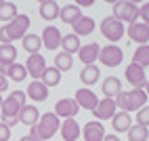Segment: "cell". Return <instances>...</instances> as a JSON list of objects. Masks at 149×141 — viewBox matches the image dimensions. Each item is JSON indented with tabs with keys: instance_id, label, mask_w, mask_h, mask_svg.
Listing matches in <instances>:
<instances>
[{
	"instance_id": "8d00e7d4",
	"label": "cell",
	"mask_w": 149,
	"mask_h": 141,
	"mask_svg": "<svg viewBox=\"0 0 149 141\" xmlns=\"http://www.w3.org/2000/svg\"><path fill=\"white\" fill-rule=\"evenodd\" d=\"M8 139H11V128L0 122V141H8Z\"/></svg>"
},
{
	"instance_id": "4fadbf2b",
	"label": "cell",
	"mask_w": 149,
	"mask_h": 141,
	"mask_svg": "<svg viewBox=\"0 0 149 141\" xmlns=\"http://www.w3.org/2000/svg\"><path fill=\"white\" fill-rule=\"evenodd\" d=\"M105 128L103 124L99 122V120H91V122H86L84 128H82V137L84 141H103L105 139Z\"/></svg>"
},
{
	"instance_id": "7a4b0ae2",
	"label": "cell",
	"mask_w": 149,
	"mask_h": 141,
	"mask_svg": "<svg viewBox=\"0 0 149 141\" xmlns=\"http://www.w3.org/2000/svg\"><path fill=\"white\" fill-rule=\"evenodd\" d=\"M29 17L27 15H17L11 23H4L0 27V42L2 44H13L15 40H23L25 32L29 29Z\"/></svg>"
},
{
	"instance_id": "7402d4cb",
	"label": "cell",
	"mask_w": 149,
	"mask_h": 141,
	"mask_svg": "<svg viewBox=\"0 0 149 141\" xmlns=\"http://www.w3.org/2000/svg\"><path fill=\"white\" fill-rule=\"evenodd\" d=\"M72 27H74V34H76L78 38H80V36H88V34L95 32V19L88 17V15H82Z\"/></svg>"
},
{
	"instance_id": "60d3db41",
	"label": "cell",
	"mask_w": 149,
	"mask_h": 141,
	"mask_svg": "<svg viewBox=\"0 0 149 141\" xmlns=\"http://www.w3.org/2000/svg\"><path fill=\"white\" fill-rule=\"evenodd\" d=\"M19 141H36L32 135H25V137H21V139H19Z\"/></svg>"
},
{
	"instance_id": "ac0fdd59",
	"label": "cell",
	"mask_w": 149,
	"mask_h": 141,
	"mask_svg": "<svg viewBox=\"0 0 149 141\" xmlns=\"http://www.w3.org/2000/svg\"><path fill=\"white\" fill-rule=\"evenodd\" d=\"M80 135H82V128H80V124L76 122V118L63 120V124H61V137H63V141H76Z\"/></svg>"
},
{
	"instance_id": "ffe728a7",
	"label": "cell",
	"mask_w": 149,
	"mask_h": 141,
	"mask_svg": "<svg viewBox=\"0 0 149 141\" xmlns=\"http://www.w3.org/2000/svg\"><path fill=\"white\" fill-rule=\"evenodd\" d=\"M27 97L34 99V101H46L48 99V88L40 82V80H32V82L27 84Z\"/></svg>"
},
{
	"instance_id": "ba28073f",
	"label": "cell",
	"mask_w": 149,
	"mask_h": 141,
	"mask_svg": "<svg viewBox=\"0 0 149 141\" xmlns=\"http://www.w3.org/2000/svg\"><path fill=\"white\" fill-rule=\"evenodd\" d=\"M126 82H130L132 88H143L145 90V84H147V76H145V69L141 65H136V63H130V65H126Z\"/></svg>"
},
{
	"instance_id": "4dcf8cb0",
	"label": "cell",
	"mask_w": 149,
	"mask_h": 141,
	"mask_svg": "<svg viewBox=\"0 0 149 141\" xmlns=\"http://www.w3.org/2000/svg\"><path fill=\"white\" fill-rule=\"evenodd\" d=\"M23 48H25L29 55H38V53H40V48H42V38L36 36V34H25Z\"/></svg>"
},
{
	"instance_id": "44dd1931",
	"label": "cell",
	"mask_w": 149,
	"mask_h": 141,
	"mask_svg": "<svg viewBox=\"0 0 149 141\" xmlns=\"http://www.w3.org/2000/svg\"><path fill=\"white\" fill-rule=\"evenodd\" d=\"M80 17H82V11H80V6H76V4H65V6H61V11H59V19L67 25H74Z\"/></svg>"
},
{
	"instance_id": "f1b7e54d",
	"label": "cell",
	"mask_w": 149,
	"mask_h": 141,
	"mask_svg": "<svg viewBox=\"0 0 149 141\" xmlns=\"http://www.w3.org/2000/svg\"><path fill=\"white\" fill-rule=\"evenodd\" d=\"M17 15H19V13H17V4H15V2L0 0V21H2V23H11Z\"/></svg>"
},
{
	"instance_id": "30bf717a",
	"label": "cell",
	"mask_w": 149,
	"mask_h": 141,
	"mask_svg": "<svg viewBox=\"0 0 149 141\" xmlns=\"http://www.w3.org/2000/svg\"><path fill=\"white\" fill-rule=\"evenodd\" d=\"M25 69H27V76H32L34 80H40L42 74H44V69H46V59L38 53V55H29L27 57V61L23 63Z\"/></svg>"
},
{
	"instance_id": "836d02e7",
	"label": "cell",
	"mask_w": 149,
	"mask_h": 141,
	"mask_svg": "<svg viewBox=\"0 0 149 141\" xmlns=\"http://www.w3.org/2000/svg\"><path fill=\"white\" fill-rule=\"evenodd\" d=\"M72 65H74V57L72 55H67L63 51L55 55V67L59 72H67V69H72Z\"/></svg>"
},
{
	"instance_id": "ab89813d",
	"label": "cell",
	"mask_w": 149,
	"mask_h": 141,
	"mask_svg": "<svg viewBox=\"0 0 149 141\" xmlns=\"http://www.w3.org/2000/svg\"><path fill=\"white\" fill-rule=\"evenodd\" d=\"M103 141H120V139H118V135H105Z\"/></svg>"
},
{
	"instance_id": "cb8c5ba5",
	"label": "cell",
	"mask_w": 149,
	"mask_h": 141,
	"mask_svg": "<svg viewBox=\"0 0 149 141\" xmlns=\"http://www.w3.org/2000/svg\"><path fill=\"white\" fill-rule=\"evenodd\" d=\"M13 63H17V48L13 44H0V67L6 69Z\"/></svg>"
},
{
	"instance_id": "603a6c76",
	"label": "cell",
	"mask_w": 149,
	"mask_h": 141,
	"mask_svg": "<svg viewBox=\"0 0 149 141\" xmlns=\"http://www.w3.org/2000/svg\"><path fill=\"white\" fill-rule=\"evenodd\" d=\"M111 126L116 133H128V128L132 126V116L126 112H116V116L111 118Z\"/></svg>"
},
{
	"instance_id": "b9f144b4",
	"label": "cell",
	"mask_w": 149,
	"mask_h": 141,
	"mask_svg": "<svg viewBox=\"0 0 149 141\" xmlns=\"http://www.w3.org/2000/svg\"><path fill=\"white\" fill-rule=\"evenodd\" d=\"M145 93H147V97H149V80H147V84H145Z\"/></svg>"
},
{
	"instance_id": "4316f807",
	"label": "cell",
	"mask_w": 149,
	"mask_h": 141,
	"mask_svg": "<svg viewBox=\"0 0 149 141\" xmlns=\"http://www.w3.org/2000/svg\"><path fill=\"white\" fill-rule=\"evenodd\" d=\"M59 4L55 2V0H42L40 2V17L46 19V21H53V19L59 17Z\"/></svg>"
},
{
	"instance_id": "74e56055",
	"label": "cell",
	"mask_w": 149,
	"mask_h": 141,
	"mask_svg": "<svg viewBox=\"0 0 149 141\" xmlns=\"http://www.w3.org/2000/svg\"><path fill=\"white\" fill-rule=\"evenodd\" d=\"M6 88H8V78H6L2 72H0V95H2Z\"/></svg>"
},
{
	"instance_id": "9a60e30c",
	"label": "cell",
	"mask_w": 149,
	"mask_h": 141,
	"mask_svg": "<svg viewBox=\"0 0 149 141\" xmlns=\"http://www.w3.org/2000/svg\"><path fill=\"white\" fill-rule=\"evenodd\" d=\"M116 109H118V105H116V99H99V105L95 107V116H97V120L101 122V120H109V118H113L116 116Z\"/></svg>"
},
{
	"instance_id": "e0dca14e",
	"label": "cell",
	"mask_w": 149,
	"mask_h": 141,
	"mask_svg": "<svg viewBox=\"0 0 149 141\" xmlns=\"http://www.w3.org/2000/svg\"><path fill=\"white\" fill-rule=\"evenodd\" d=\"M38 120H40V112H38V107L25 103V105L21 107V112H19V122L32 128V126L38 124Z\"/></svg>"
},
{
	"instance_id": "83f0119b",
	"label": "cell",
	"mask_w": 149,
	"mask_h": 141,
	"mask_svg": "<svg viewBox=\"0 0 149 141\" xmlns=\"http://www.w3.org/2000/svg\"><path fill=\"white\" fill-rule=\"evenodd\" d=\"M40 82L46 86V88H51V86H57L59 82H61V72L55 67V65H46L44 69V74L40 78Z\"/></svg>"
},
{
	"instance_id": "d590c367",
	"label": "cell",
	"mask_w": 149,
	"mask_h": 141,
	"mask_svg": "<svg viewBox=\"0 0 149 141\" xmlns=\"http://www.w3.org/2000/svg\"><path fill=\"white\" fill-rule=\"evenodd\" d=\"M139 19H141V23L149 25V2H145V4L139 6Z\"/></svg>"
},
{
	"instance_id": "8992f818",
	"label": "cell",
	"mask_w": 149,
	"mask_h": 141,
	"mask_svg": "<svg viewBox=\"0 0 149 141\" xmlns=\"http://www.w3.org/2000/svg\"><path fill=\"white\" fill-rule=\"evenodd\" d=\"M101 34H103L111 44H116L118 40L124 38V23L118 21L116 17H105L103 21H101Z\"/></svg>"
},
{
	"instance_id": "1f68e13d",
	"label": "cell",
	"mask_w": 149,
	"mask_h": 141,
	"mask_svg": "<svg viewBox=\"0 0 149 141\" xmlns=\"http://www.w3.org/2000/svg\"><path fill=\"white\" fill-rule=\"evenodd\" d=\"M128 141H149V130H147V126L132 124L130 128H128Z\"/></svg>"
},
{
	"instance_id": "484cf974",
	"label": "cell",
	"mask_w": 149,
	"mask_h": 141,
	"mask_svg": "<svg viewBox=\"0 0 149 141\" xmlns=\"http://www.w3.org/2000/svg\"><path fill=\"white\" fill-rule=\"evenodd\" d=\"M99 78H101V69H99V65H84V69L80 72V80L88 86H93L95 82H99Z\"/></svg>"
},
{
	"instance_id": "5b68a950",
	"label": "cell",
	"mask_w": 149,
	"mask_h": 141,
	"mask_svg": "<svg viewBox=\"0 0 149 141\" xmlns=\"http://www.w3.org/2000/svg\"><path fill=\"white\" fill-rule=\"evenodd\" d=\"M118 21H122V23H136L139 21V4L132 2V0H118V2H113V15Z\"/></svg>"
},
{
	"instance_id": "2e32d148",
	"label": "cell",
	"mask_w": 149,
	"mask_h": 141,
	"mask_svg": "<svg viewBox=\"0 0 149 141\" xmlns=\"http://www.w3.org/2000/svg\"><path fill=\"white\" fill-rule=\"evenodd\" d=\"M61 32L55 27V25H48L42 29V46L46 48V51H55V48H59V44H61Z\"/></svg>"
},
{
	"instance_id": "d6a6232c",
	"label": "cell",
	"mask_w": 149,
	"mask_h": 141,
	"mask_svg": "<svg viewBox=\"0 0 149 141\" xmlns=\"http://www.w3.org/2000/svg\"><path fill=\"white\" fill-rule=\"evenodd\" d=\"M132 63L141 65L143 69H145V67L149 65V44H143V46L134 48V55H132Z\"/></svg>"
},
{
	"instance_id": "d6986e66",
	"label": "cell",
	"mask_w": 149,
	"mask_h": 141,
	"mask_svg": "<svg viewBox=\"0 0 149 141\" xmlns=\"http://www.w3.org/2000/svg\"><path fill=\"white\" fill-rule=\"evenodd\" d=\"M103 95L105 99H116L118 95L122 93V82H120V78H116V76H107L103 80Z\"/></svg>"
},
{
	"instance_id": "e575fe53",
	"label": "cell",
	"mask_w": 149,
	"mask_h": 141,
	"mask_svg": "<svg viewBox=\"0 0 149 141\" xmlns=\"http://www.w3.org/2000/svg\"><path fill=\"white\" fill-rule=\"evenodd\" d=\"M136 124H141V126H149V105L141 107L136 112Z\"/></svg>"
},
{
	"instance_id": "52a82bcc",
	"label": "cell",
	"mask_w": 149,
	"mask_h": 141,
	"mask_svg": "<svg viewBox=\"0 0 149 141\" xmlns=\"http://www.w3.org/2000/svg\"><path fill=\"white\" fill-rule=\"evenodd\" d=\"M124 59V53L118 44H107V46H101V53H99V61L107 67H118Z\"/></svg>"
},
{
	"instance_id": "5bb4252c",
	"label": "cell",
	"mask_w": 149,
	"mask_h": 141,
	"mask_svg": "<svg viewBox=\"0 0 149 141\" xmlns=\"http://www.w3.org/2000/svg\"><path fill=\"white\" fill-rule=\"evenodd\" d=\"M99 53H101V46L97 42H88V44H82L80 51H78V59L84 63V65H95V61L99 59Z\"/></svg>"
},
{
	"instance_id": "7c38bea8",
	"label": "cell",
	"mask_w": 149,
	"mask_h": 141,
	"mask_svg": "<svg viewBox=\"0 0 149 141\" xmlns=\"http://www.w3.org/2000/svg\"><path fill=\"white\" fill-rule=\"evenodd\" d=\"M128 38L132 40V42H136L139 46H143L149 42V25L141 23V21H136V23H130L128 25Z\"/></svg>"
},
{
	"instance_id": "3957f363",
	"label": "cell",
	"mask_w": 149,
	"mask_h": 141,
	"mask_svg": "<svg viewBox=\"0 0 149 141\" xmlns=\"http://www.w3.org/2000/svg\"><path fill=\"white\" fill-rule=\"evenodd\" d=\"M145 103H147V93L143 88H132V90H126V93L122 90V93L116 97V105L126 114L139 112L141 107H145Z\"/></svg>"
},
{
	"instance_id": "8fae6325",
	"label": "cell",
	"mask_w": 149,
	"mask_h": 141,
	"mask_svg": "<svg viewBox=\"0 0 149 141\" xmlns=\"http://www.w3.org/2000/svg\"><path fill=\"white\" fill-rule=\"evenodd\" d=\"M76 103L80 105V107H84V109H88V112H95V107L99 105V97L93 93L91 88H78L76 90Z\"/></svg>"
},
{
	"instance_id": "6da1fadb",
	"label": "cell",
	"mask_w": 149,
	"mask_h": 141,
	"mask_svg": "<svg viewBox=\"0 0 149 141\" xmlns=\"http://www.w3.org/2000/svg\"><path fill=\"white\" fill-rule=\"evenodd\" d=\"M25 105V93L23 90H13L6 99H2L0 105V122L6 124L8 128H13L15 124H19V112Z\"/></svg>"
},
{
	"instance_id": "f546056e",
	"label": "cell",
	"mask_w": 149,
	"mask_h": 141,
	"mask_svg": "<svg viewBox=\"0 0 149 141\" xmlns=\"http://www.w3.org/2000/svg\"><path fill=\"white\" fill-rule=\"evenodd\" d=\"M80 38H78L76 34H67V36H63L61 38V48H63V53H67V55H72L74 57V53H78L80 51Z\"/></svg>"
},
{
	"instance_id": "f35d334b",
	"label": "cell",
	"mask_w": 149,
	"mask_h": 141,
	"mask_svg": "<svg viewBox=\"0 0 149 141\" xmlns=\"http://www.w3.org/2000/svg\"><path fill=\"white\" fill-rule=\"evenodd\" d=\"M95 4V0H78L76 6H93Z\"/></svg>"
},
{
	"instance_id": "277c9868",
	"label": "cell",
	"mask_w": 149,
	"mask_h": 141,
	"mask_svg": "<svg viewBox=\"0 0 149 141\" xmlns=\"http://www.w3.org/2000/svg\"><path fill=\"white\" fill-rule=\"evenodd\" d=\"M57 130H59V118L55 116V112H46V114L40 116L36 126L29 128V135L36 141H46V139H51Z\"/></svg>"
},
{
	"instance_id": "d4e9b609",
	"label": "cell",
	"mask_w": 149,
	"mask_h": 141,
	"mask_svg": "<svg viewBox=\"0 0 149 141\" xmlns=\"http://www.w3.org/2000/svg\"><path fill=\"white\" fill-rule=\"evenodd\" d=\"M0 72H2L8 80H13V82H23L25 76H27V69L23 63H13V65H8L6 69L0 67Z\"/></svg>"
},
{
	"instance_id": "9c48e42d",
	"label": "cell",
	"mask_w": 149,
	"mask_h": 141,
	"mask_svg": "<svg viewBox=\"0 0 149 141\" xmlns=\"http://www.w3.org/2000/svg\"><path fill=\"white\" fill-rule=\"evenodd\" d=\"M78 112H80V105L76 103V99H59V101L55 103V116L57 118H74L78 116Z\"/></svg>"
},
{
	"instance_id": "7bdbcfd3",
	"label": "cell",
	"mask_w": 149,
	"mask_h": 141,
	"mask_svg": "<svg viewBox=\"0 0 149 141\" xmlns=\"http://www.w3.org/2000/svg\"><path fill=\"white\" fill-rule=\"evenodd\" d=\"M0 105H2V95H0Z\"/></svg>"
}]
</instances>
